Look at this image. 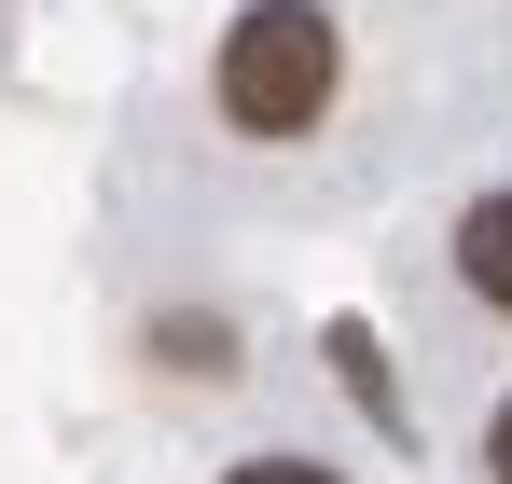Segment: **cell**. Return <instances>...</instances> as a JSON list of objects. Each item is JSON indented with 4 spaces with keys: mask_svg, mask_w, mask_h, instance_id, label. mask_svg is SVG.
<instances>
[{
    "mask_svg": "<svg viewBox=\"0 0 512 484\" xmlns=\"http://www.w3.org/2000/svg\"><path fill=\"white\" fill-rule=\"evenodd\" d=\"M208 83H222V125L236 139H305L333 111V83H346V42H333L319 0H250L222 28V70Z\"/></svg>",
    "mask_w": 512,
    "mask_h": 484,
    "instance_id": "obj_1",
    "label": "cell"
},
{
    "mask_svg": "<svg viewBox=\"0 0 512 484\" xmlns=\"http://www.w3.org/2000/svg\"><path fill=\"white\" fill-rule=\"evenodd\" d=\"M153 346H167V374H236V332L222 319H167Z\"/></svg>",
    "mask_w": 512,
    "mask_h": 484,
    "instance_id": "obj_4",
    "label": "cell"
},
{
    "mask_svg": "<svg viewBox=\"0 0 512 484\" xmlns=\"http://www.w3.org/2000/svg\"><path fill=\"white\" fill-rule=\"evenodd\" d=\"M457 277H471V291L512 319V194H485V208L457 222Z\"/></svg>",
    "mask_w": 512,
    "mask_h": 484,
    "instance_id": "obj_2",
    "label": "cell"
},
{
    "mask_svg": "<svg viewBox=\"0 0 512 484\" xmlns=\"http://www.w3.org/2000/svg\"><path fill=\"white\" fill-rule=\"evenodd\" d=\"M222 484H346V471H319V457H236Z\"/></svg>",
    "mask_w": 512,
    "mask_h": 484,
    "instance_id": "obj_5",
    "label": "cell"
},
{
    "mask_svg": "<svg viewBox=\"0 0 512 484\" xmlns=\"http://www.w3.org/2000/svg\"><path fill=\"white\" fill-rule=\"evenodd\" d=\"M485 471H499V484H512V402H499V429H485Z\"/></svg>",
    "mask_w": 512,
    "mask_h": 484,
    "instance_id": "obj_6",
    "label": "cell"
},
{
    "mask_svg": "<svg viewBox=\"0 0 512 484\" xmlns=\"http://www.w3.org/2000/svg\"><path fill=\"white\" fill-rule=\"evenodd\" d=\"M333 374H346V402H360V415H388V429H402V388H388V346H374L360 319H333Z\"/></svg>",
    "mask_w": 512,
    "mask_h": 484,
    "instance_id": "obj_3",
    "label": "cell"
}]
</instances>
